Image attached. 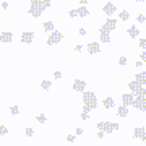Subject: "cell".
<instances>
[{
	"instance_id": "43",
	"label": "cell",
	"mask_w": 146,
	"mask_h": 146,
	"mask_svg": "<svg viewBox=\"0 0 146 146\" xmlns=\"http://www.w3.org/2000/svg\"><path fill=\"white\" fill-rule=\"evenodd\" d=\"M0 42H2V36H0Z\"/></svg>"
},
{
	"instance_id": "21",
	"label": "cell",
	"mask_w": 146,
	"mask_h": 146,
	"mask_svg": "<svg viewBox=\"0 0 146 146\" xmlns=\"http://www.w3.org/2000/svg\"><path fill=\"white\" fill-rule=\"evenodd\" d=\"M42 26H44V31H49V33H52V31H55V26H54V23L52 21H46V23H44V25H42Z\"/></svg>"
},
{
	"instance_id": "42",
	"label": "cell",
	"mask_w": 146,
	"mask_h": 146,
	"mask_svg": "<svg viewBox=\"0 0 146 146\" xmlns=\"http://www.w3.org/2000/svg\"><path fill=\"white\" fill-rule=\"evenodd\" d=\"M136 2H145V0H136Z\"/></svg>"
},
{
	"instance_id": "1",
	"label": "cell",
	"mask_w": 146,
	"mask_h": 146,
	"mask_svg": "<svg viewBox=\"0 0 146 146\" xmlns=\"http://www.w3.org/2000/svg\"><path fill=\"white\" fill-rule=\"evenodd\" d=\"M52 5V2L50 0H31V7H29V10L28 13L34 18H39L42 15V11L49 8V7Z\"/></svg>"
},
{
	"instance_id": "19",
	"label": "cell",
	"mask_w": 146,
	"mask_h": 146,
	"mask_svg": "<svg viewBox=\"0 0 146 146\" xmlns=\"http://www.w3.org/2000/svg\"><path fill=\"white\" fill-rule=\"evenodd\" d=\"M145 127H136L135 128V131H133V138H136V140H140L141 138V135H143V133H145Z\"/></svg>"
},
{
	"instance_id": "3",
	"label": "cell",
	"mask_w": 146,
	"mask_h": 146,
	"mask_svg": "<svg viewBox=\"0 0 146 146\" xmlns=\"http://www.w3.org/2000/svg\"><path fill=\"white\" fill-rule=\"evenodd\" d=\"M98 130H102L104 133H112V131H117L120 128L119 123H115V122H98Z\"/></svg>"
},
{
	"instance_id": "32",
	"label": "cell",
	"mask_w": 146,
	"mask_h": 146,
	"mask_svg": "<svg viewBox=\"0 0 146 146\" xmlns=\"http://www.w3.org/2000/svg\"><path fill=\"white\" fill-rule=\"evenodd\" d=\"M138 46H140L141 49H146V39H140V42H138Z\"/></svg>"
},
{
	"instance_id": "41",
	"label": "cell",
	"mask_w": 146,
	"mask_h": 146,
	"mask_svg": "<svg viewBox=\"0 0 146 146\" xmlns=\"http://www.w3.org/2000/svg\"><path fill=\"white\" fill-rule=\"evenodd\" d=\"M80 3H83L84 5V3H88V0H80Z\"/></svg>"
},
{
	"instance_id": "29",
	"label": "cell",
	"mask_w": 146,
	"mask_h": 146,
	"mask_svg": "<svg viewBox=\"0 0 146 146\" xmlns=\"http://www.w3.org/2000/svg\"><path fill=\"white\" fill-rule=\"evenodd\" d=\"M68 15L72 16V18H75V16H78V11H76V8H73V10H68Z\"/></svg>"
},
{
	"instance_id": "14",
	"label": "cell",
	"mask_w": 146,
	"mask_h": 146,
	"mask_svg": "<svg viewBox=\"0 0 146 146\" xmlns=\"http://www.w3.org/2000/svg\"><path fill=\"white\" fill-rule=\"evenodd\" d=\"M117 115L119 117H122V119H125V117H128V106H120L119 109H117Z\"/></svg>"
},
{
	"instance_id": "2",
	"label": "cell",
	"mask_w": 146,
	"mask_h": 146,
	"mask_svg": "<svg viewBox=\"0 0 146 146\" xmlns=\"http://www.w3.org/2000/svg\"><path fill=\"white\" fill-rule=\"evenodd\" d=\"M83 102H84V106H83L84 112L94 110L96 107H98V98H96V94L89 93V91H86V93L83 91Z\"/></svg>"
},
{
	"instance_id": "4",
	"label": "cell",
	"mask_w": 146,
	"mask_h": 146,
	"mask_svg": "<svg viewBox=\"0 0 146 146\" xmlns=\"http://www.w3.org/2000/svg\"><path fill=\"white\" fill-rule=\"evenodd\" d=\"M128 88H130V91L133 94H136V96H146V88L143 86V84H140L138 81H130L128 83Z\"/></svg>"
},
{
	"instance_id": "13",
	"label": "cell",
	"mask_w": 146,
	"mask_h": 146,
	"mask_svg": "<svg viewBox=\"0 0 146 146\" xmlns=\"http://www.w3.org/2000/svg\"><path fill=\"white\" fill-rule=\"evenodd\" d=\"M133 94L131 93H125V94H122V104H125V106H131L133 104Z\"/></svg>"
},
{
	"instance_id": "38",
	"label": "cell",
	"mask_w": 146,
	"mask_h": 146,
	"mask_svg": "<svg viewBox=\"0 0 146 146\" xmlns=\"http://www.w3.org/2000/svg\"><path fill=\"white\" fill-rule=\"evenodd\" d=\"M140 140L143 141V143H146V131L143 133V135H141V138H140Z\"/></svg>"
},
{
	"instance_id": "28",
	"label": "cell",
	"mask_w": 146,
	"mask_h": 146,
	"mask_svg": "<svg viewBox=\"0 0 146 146\" xmlns=\"http://www.w3.org/2000/svg\"><path fill=\"white\" fill-rule=\"evenodd\" d=\"M25 133H26L28 138H31V136L34 135V130H33V128H26V130H25Z\"/></svg>"
},
{
	"instance_id": "15",
	"label": "cell",
	"mask_w": 146,
	"mask_h": 146,
	"mask_svg": "<svg viewBox=\"0 0 146 146\" xmlns=\"http://www.w3.org/2000/svg\"><path fill=\"white\" fill-rule=\"evenodd\" d=\"M127 34H128L130 37H133V39H136V37L140 36V29H138L136 26H130L128 29H127Z\"/></svg>"
},
{
	"instance_id": "34",
	"label": "cell",
	"mask_w": 146,
	"mask_h": 146,
	"mask_svg": "<svg viewBox=\"0 0 146 146\" xmlns=\"http://www.w3.org/2000/svg\"><path fill=\"white\" fill-rule=\"evenodd\" d=\"M75 140H76V136H75V135H68V136H67V141H68V143H73Z\"/></svg>"
},
{
	"instance_id": "11",
	"label": "cell",
	"mask_w": 146,
	"mask_h": 146,
	"mask_svg": "<svg viewBox=\"0 0 146 146\" xmlns=\"http://www.w3.org/2000/svg\"><path fill=\"white\" fill-rule=\"evenodd\" d=\"M102 28H106L107 31H114L115 28H117V20H114V18H107L106 23L102 25Z\"/></svg>"
},
{
	"instance_id": "35",
	"label": "cell",
	"mask_w": 146,
	"mask_h": 146,
	"mask_svg": "<svg viewBox=\"0 0 146 146\" xmlns=\"http://www.w3.org/2000/svg\"><path fill=\"white\" fill-rule=\"evenodd\" d=\"M54 78L60 80V78H62V72H55V73H54Z\"/></svg>"
},
{
	"instance_id": "20",
	"label": "cell",
	"mask_w": 146,
	"mask_h": 146,
	"mask_svg": "<svg viewBox=\"0 0 146 146\" xmlns=\"http://www.w3.org/2000/svg\"><path fill=\"white\" fill-rule=\"evenodd\" d=\"M76 11H78L80 18H86V16L89 15V10L86 8V7H80V8H76Z\"/></svg>"
},
{
	"instance_id": "40",
	"label": "cell",
	"mask_w": 146,
	"mask_h": 146,
	"mask_svg": "<svg viewBox=\"0 0 146 146\" xmlns=\"http://www.w3.org/2000/svg\"><path fill=\"white\" fill-rule=\"evenodd\" d=\"M76 135H83V128H76Z\"/></svg>"
},
{
	"instance_id": "26",
	"label": "cell",
	"mask_w": 146,
	"mask_h": 146,
	"mask_svg": "<svg viewBox=\"0 0 146 146\" xmlns=\"http://www.w3.org/2000/svg\"><path fill=\"white\" fill-rule=\"evenodd\" d=\"M127 63H128L127 57H119V65H120V67H123V65H127Z\"/></svg>"
},
{
	"instance_id": "16",
	"label": "cell",
	"mask_w": 146,
	"mask_h": 146,
	"mask_svg": "<svg viewBox=\"0 0 146 146\" xmlns=\"http://www.w3.org/2000/svg\"><path fill=\"white\" fill-rule=\"evenodd\" d=\"M135 80L138 81L140 84H143V86H146V73L145 72H140L135 75Z\"/></svg>"
},
{
	"instance_id": "25",
	"label": "cell",
	"mask_w": 146,
	"mask_h": 146,
	"mask_svg": "<svg viewBox=\"0 0 146 146\" xmlns=\"http://www.w3.org/2000/svg\"><path fill=\"white\" fill-rule=\"evenodd\" d=\"M7 133H8V128L5 125H0V136H5Z\"/></svg>"
},
{
	"instance_id": "8",
	"label": "cell",
	"mask_w": 146,
	"mask_h": 146,
	"mask_svg": "<svg viewBox=\"0 0 146 146\" xmlns=\"http://www.w3.org/2000/svg\"><path fill=\"white\" fill-rule=\"evenodd\" d=\"M73 89L78 91V93L86 91V81H84V80H75V81H73Z\"/></svg>"
},
{
	"instance_id": "39",
	"label": "cell",
	"mask_w": 146,
	"mask_h": 146,
	"mask_svg": "<svg viewBox=\"0 0 146 146\" xmlns=\"http://www.w3.org/2000/svg\"><path fill=\"white\" fill-rule=\"evenodd\" d=\"M2 8H3V10H7V8H8V3H7V2H2Z\"/></svg>"
},
{
	"instance_id": "9",
	"label": "cell",
	"mask_w": 146,
	"mask_h": 146,
	"mask_svg": "<svg viewBox=\"0 0 146 146\" xmlns=\"http://www.w3.org/2000/svg\"><path fill=\"white\" fill-rule=\"evenodd\" d=\"M99 37H101V41L102 42L109 44L110 42V31H107L106 28H99Z\"/></svg>"
},
{
	"instance_id": "44",
	"label": "cell",
	"mask_w": 146,
	"mask_h": 146,
	"mask_svg": "<svg viewBox=\"0 0 146 146\" xmlns=\"http://www.w3.org/2000/svg\"><path fill=\"white\" fill-rule=\"evenodd\" d=\"M145 73H146V70H145Z\"/></svg>"
},
{
	"instance_id": "37",
	"label": "cell",
	"mask_w": 146,
	"mask_h": 146,
	"mask_svg": "<svg viewBox=\"0 0 146 146\" xmlns=\"http://www.w3.org/2000/svg\"><path fill=\"white\" fill-rule=\"evenodd\" d=\"M98 138H104V131H102V130L98 131Z\"/></svg>"
},
{
	"instance_id": "30",
	"label": "cell",
	"mask_w": 146,
	"mask_h": 146,
	"mask_svg": "<svg viewBox=\"0 0 146 146\" xmlns=\"http://www.w3.org/2000/svg\"><path fill=\"white\" fill-rule=\"evenodd\" d=\"M136 21H138V23H145V21H146V16H145V15H138V16H136Z\"/></svg>"
},
{
	"instance_id": "23",
	"label": "cell",
	"mask_w": 146,
	"mask_h": 146,
	"mask_svg": "<svg viewBox=\"0 0 146 146\" xmlns=\"http://www.w3.org/2000/svg\"><path fill=\"white\" fill-rule=\"evenodd\" d=\"M119 18H120V20H122V21H127V20H128V18H130V15H128V11H125V10H123V11H120Z\"/></svg>"
},
{
	"instance_id": "18",
	"label": "cell",
	"mask_w": 146,
	"mask_h": 146,
	"mask_svg": "<svg viewBox=\"0 0 146 146\" xmlns=\"http://www.w3.org/2000/svg\"><path fill=\"white\" fill-rule=\"evenodd\" d=\"M0 36H2V42H7L8 44V42L13 41V33H2Z\"/></svg>"
},
{
	"instance_id": "17",
	"label": "cell",
	"mask_w": 146,
	"mask_h": 146,
	"mask_svg": "<svg viewBox=\"0 0 146 146\" xmlns=\"http://www.w3.org/2000/svg\"><path fill=\"white\" fill-rule=\"evenodd\" d=\"M102 106L109 110V109H112V107L115 106V102H114V99H112V98H106V99L102 101Z\"/></svg>"
},
{
	"instance_id": "5",
	"label": "cell",
	"mask_w": 146,
	"mask_h": 146,
	"mask_svg": "<svg viewBox=\"0 0 146 146\" xmlns=\"http://www.w3.org/2000/svg\"><path fill=\"white\" fill-rule=\"evenodd\" d=\"M131 106L135 109H138L140 112H146V96H136Z\"/></svg>"
},
{
	"instance_id": "22",
	"label": "cell",
	"mask_w": 146,
	"mask_h": 146,
	"mask_svg": "<svg viewBox=\"0 0 146 146\" xmlns=\"http://www.w3.org/2000/svg\"><path fill=\"white\" fill-rule=\"evenodd\" d=\"M50 86H52V81H49V80H44V81L41 83L42 89H50Z\"/></svg>"
},
{
	"instance_id": "31",
	"label": "cell",
	"mask_w": 146,
	"mask_h": 146,
	"mask_svg": "<svg viewBox=\"0 0 146 146\" xmlns=\"http://www.w3.org/2000/svg\"><path fill=\"white\" fill-rule=\"evenodd\" d=\"M81 120H84V122L89 120V112H84V110H83V114H81Z\"/></svg>"
},
{
	"instance_id": "12",
	"label": "cell",
	"mask_w": 146,
	"mask_h": 146,
	"mask_svg": "<svg viewBox=\"0 0 146 146\" xmlns=\"http://www.w3.org/2000/svg\"><path fill=\"white\" fill-rule=\"evenodd\" d=\"M34 41V33H21V42L23 44H31Z\"/></svg>"
},
{
	"instance_id": "7",
	"label": "cell",
	"mask_w": 146,
	"mask_h": 146,
	"mask_svg": "<svg viewBox=\"0 0 146 146\" xmlns=\"http://www.w3.org/2000/svg\"><path fill=\"white\" fill-rule=\"evenodd\" d=\"M86 49H88V54H89V55H96V54L101 52L99 42H89L88 46H86Z\"/></svg>"
},
{
	"instance_id": "10",
	"label": "cell",
	"mask_w": 146,
	"mask_h": 146,
	"mask_svg": "<svg viewBox=\"0 0 146 146\" xmlns=\"http://www.w3.org/2000/svg\"><path fill=\"white\" fill-rule=\"evenodd\" d=\"M102 11H104L106 15H109V16H112L117 11V8H115V5L112 3V2H107L104 7H102Z\"/></svg>"
},
{
	"instance_id": "24",
	"label": "cell",
	"mask_w": 146,
	"mask_h": 146,
	"mask_svg": "<svg viewBox=\"0 0 146 146\" xmlns=\"http://www.w3.org/2000/svg\"><path fill=\"white\" fill-rule=\"evenodd\" d=\"M10 112H11L13 115H18V114H20V107H18V106H11V107H10Z\"/></svg>"
},
{
	"instance_id": "36",
	"label": "cell",
	"mask_w": 146,
	"mask_h": 146,
	"mask_svg": "<svg viewBox=\"0 0 146 146\" xmlns=\"http://www.w3.org/2000/svg\"><path fill=\"white\" fill-rule=\"evenodd\" d=\"M78 33H80V36H86V29H84V28H81Z\"/></svg>"
},
{
	"instance_id": "6",
	"label": "cell",
	"mask_w": 146,
	"mask_h": 146,
	"mask_svg": "<svg viewBox=\"0 0 146 146\" xmlns=\"http://www.w3.org/2000/svg\"><path fill=\"white\" fill-rule=\"evenodd\" d=\"M62 39H63V34L60 31H52L50 36H49V39H47V46H55V44H58Z\"/></svg>"
},
{
	"instance_id": "33",
	"label": "cell",
	"mask_w": 146,
	"mask_h": 146,
	"mask_svg": "<svg viewBox=\"0 0 146 146\" xmlns=\"http://www.w3.org/2000/svg\"><path fill=\"white\" fill-rule=\"evenodd\" d=\"M140 58H141V60H143V62L146 63V49H143V52L140 54Z\"/></svg>"
},
{
	"instance_id": "27",
	"label": "cell",
	"mask_w": 146,
	"mask_h": 146,
	"mask_svg": "<svg viewBox=\"0 0 146 146\" xmlns=\"http://www.w3.org/2000/svg\"><path fill=\"white\" fill-rule=\"evenodd\" d=\"M46 115L44 114H41V115H37V122H39V123H46Z\"/></svg>"
}]
</instances>
